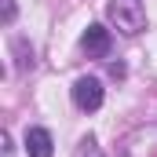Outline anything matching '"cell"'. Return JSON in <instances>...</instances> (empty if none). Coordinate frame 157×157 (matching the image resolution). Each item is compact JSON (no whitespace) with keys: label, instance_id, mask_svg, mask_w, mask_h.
Masks as SVG:
<instances>
[{"label":"cell","instance_id":"cell-2","mask_svg":"<svg viewBox=\"0 0 157 157\" xmlns=\"http://www.w3.org/2000/svg\"><path fill=\"white\" fill-rule=\"evenodd\" d=\"M73 102H77L84 113H95L99 106H102V84L95 77H80L73 84Z\"/></svg>","mask_w":157,"mask_h":157},{"label":"cell","instance_id":"cell-3","mask_svg":"<svg viewBox=\"0 0 157 157\" xmlns=\"http://www.w3.org/2000/svg\"><path fill=\"white\" fill-rule=\"evenodd\" d=\"M80 44H84L88 55H106L110 51V29L106 26H88L84 37H80Z\"/></svg>","mask_w":157,"mask_h":157},{"label":"cell","instance_id":"cell-6","mask_svg":"<svg viewBox=\"0 0 157 157\" xmlns=\"http://www.w3.org/2000/svg\"><path fill=\"white\" fill-rule=\"evenodd\" d=\"M11 18H15V4H11V0H4V22H11Z\"/></svg>","mask_w":157,"mask_h":157},{"label":"cell","instance_id":"cell-1","mask_svg":"<svg viewBox=\"0 0 157 157\" xmlns=\"http://www.w3.org/2000/svg\"><path fill=\"white\" fill-rule=\"evenodd\" d=\"M106 15L113 18V26H117L121 33H128V37H135V33L146 29V11H143L139 0H110Z\"/></svg>","mask_w":157,"mask_h":157},{"label":"cell","instance_id":"cell-5","mask_svg":"<svg viewBox=\"0 0 157 157\" xmlns=\"http://www.w3.org/2000/svg\"><path fill=\"white\" fill-rule=\"evenodd\" d=\"M84 157H102V154H99V146H95V139L84 143Z\"/></svg>","mask_w":157,"mask_h":157},{"label":"cell","instance_id":"cell-4","mask_svg":"<svg viewBox=\"0 0 157 157\" xmlns=\"http://www.w3.org/2000/svg\"><path fill=\"white\" fill-rule=\"evenodd\" d=\"M26 154L29 157H51V135L44 128H29L26 132Z\"/></svg>","mask_w":157,"mask_h":157}]
</instances>
